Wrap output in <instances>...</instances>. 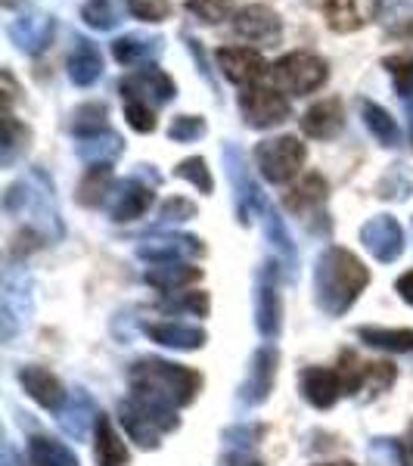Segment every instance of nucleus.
<instances>
[{"label":"nucleus","instance_id":"nucleus-1","mask_svg":"<svg viewBox=\"0 0 413 466\" xmlns=\"http://www.w3.org/2000/svg\"><path fill=\"white\" fill-rule=\"evenodd\" d=\"M131 401L159 426L162 432L177 430V408L196 398L202 377L184 364H171L162 358H144L131 367Z\"/></svg>","mask_w":413,"mask_h":466},{"label":"nucleus","instance_id":"nucleus-2","mask_svg":"<svg viewBox=\"0 0 413 466\" xmlns=\"http://www.w3.org/2000/svg\"><path fill=\"white\" fill-rule=\"evenodd\" d=\"M367 283H370V274L360 265L358 255H351L348 249H327L317 258V268H314L317 302L329 318H339V314L348 311Z\"/></svg>","mask_w":413,"mask_h":466},{"label":"nucleus","instance_id":"nucleus-3","mask_svg":"<svg viewBox=\"0 0 413 466\" xmlns=\"http://www.w3.org/2000/svg\"><path fill=\"white\" fill-rule=\"evenodd\" d=\"M6 212L28 218L35 230H41L44 237L59 239L63 237V221L56 212V197H54V180L44 175L41 168L28 171V177H22L19 184H13L6 190L4 199Z\"/></svg>","mask_w":413,"mask_h":466},{"label":"nucleus","instance_id":"nucleus-4","mask_svg":"<svg viewBox=\"0 0 413 466\" xmlns=\"http://www.w3.org/2000/svg\"><path fill=\"white\" fill-rule=\"evenodd\" d=\"M270 81H274L277 90L289 96H307L317 87H324L327 81V63L314 54H289L283 59H277L270 66Z\"/></svg>","mask_w":413,"mask_h":466},{"label":"nucleus","instance_id":"nucleus-5","mask_svg":"<svg viewBox=\"0 0 413 466\" xmlns=\"http://www.w3.org/2000/svg\"><path fill=\"white\" fill-rule=\"evenodd\" d=\"M32 318V277L25 270H6L0 292V339L10 342Z\"/></svg>","mask_w":413,"mask_h":466},{"label":"nucleus","instance_id":"nucleus-6","mask_svg":"<svg viewBox=\"0 0 413 466\" xmlns=\"http://www.w3.org/2000/svg\"><path fill=\"white\" fill-rule=\"evenodd\" d=\"M305 144H298V137H274L258 144L255 165L270 184H287L289 177L298 175V168L305 165Z\"/></svg>","mask_w":413,"mask_h":466},{"label":"nucleus","instance_id":"nucleus-7","mask_svg":"<svg viewBox=\"0 0 413 466\" xmlns=\"http://www.w3.org/2000/svg\"><path fill=\"white\" fill-rule=\"evenodd\" d=\"M221 156H224V168H227V175H230V184H234L237 221L249 224L255 218V212L261 208V190H258V184H255V177L249 175L246 156L239 153L237 144H224Z\"/></svg>","mask_w":413,"mask_h":466},{"label":"nucleus","instance_id":"nucleus-8","mask_svg":"<svg viewBox=\"0 0 413 466\" xmlns=\"http://www.w3.org/2000/svg\"><path fill=\"white\" fill-rule=\"evenodd\" d=\"M177 94L175 81L165 75L159 66H144V69L131 72L122 81V100L125 103H140L146 109H159L162 103H168Z\"/></svg>","mask_w":413,"mask_h":466},{"label":"nucleus","instance_id":"nucleus-9","mask_svg":"<svg viewBox=\"0 0 413 466\" xmlns=\"http://www.w3.org/2000/svg\"><path fill=\"white\" fill-rule=\"evenodd\" d=\"M239 109L252 127H274L289 118V100L277 87H246L239 94Z\"/></svg>","mask_w":413,"mask_h":466},{"label":"nucleus","instance_id":"nucleus-10","mask_svg":"<svg viewBox=\"0 0 413 466\" xmlns=\"http://www.w3.org/2000/svg\"><path fill=\"white\" fill-rule=\"evenodd\" d=\"M280 289H277V270L265 265L255 277V327L265 339H277L280 333Z\"/></svg>","mask_w":413,"mask_h":466},{"label":"nucleus","instance_id":"nucleus-11","mask_svg":"<svg viewBox=\"0 0 413 466\" xmlns=\"http://www.w3.org/2000/svg\"><path fill=\"white\" fill-rule=\"evenodd\" d=\"M206 252L202 239L186 237V233H168V237H153L146 243L137 246V255L149 265H171V261H186V258H199Z\"/></svg>","mask_w":413,"mask_h":466},{"label":"nucleus","instance_id":"nucleus-12","mask_svg":"<svg viewBox=\"0 0 413 466\" xmlns=\"http://www.w3.org/2000/svg\"><path fill=\"white\" fill-rule=\"evenodd\" d=\"M280 32H283L280 16L261 4L246 6V10L234 19V35L239 37V41L258 44V47H270V44H277L280 41Z\"/></svg>","mask_w":413,"mask_h":466},{"label":"nucleus","instance_id":"nucleus-13","mask_svg":"<svg viewBox=\"0 0 413 466\" xmlns=\"http://www.w3.org/2000/svg\"><path fill=\"white\" fill-rule=\"evenodd\" d=\"M274 377H277V351L265 345L249 360V373H246L243 386H239V404L243 408H255V404L265 401L270 389H274Z\"/></svg>","mask_w":413,"mask_h":466},{"label":"nucleus","instance_id":"nucleus-14","mask_svg":"<svg viewBox=\"0 0 413 466\" xmlns=\"http://www.w3.org/2000/svg\"><path fill=\"white\" fill-rule=\"evenodd\" d=\"M360 239L379 261H395L404 252V230L392 215H377L360 228Z\"/></svg>","mask_w":413,"mask_h":466},{"label":"nucleus","instance_id":"nucleus-15","mask_svg":"<svg viewBox=\"0 0 413 466\" xmlns=\"http://www.w3.org/2000/svg\"><path fill=\"white\" fill-rule=\"evenodd\" d=\"M324 13L333 32L348 35L370 25L379 13V0H324Z\"/></svg>","mask_w":413,"mask_h":466},{"label":"nucleus","instance_id":"nucleus-16","mask_svg":"<svg viewBox=\"0 0 413 466\" xmlns=\"http://www.w3.org/2000/svg\"><path fill=\"white\" fill-rule=\"evenodd\" d=\"M149 206H153V190H149L146 184H140L137 177L118 184L109 197V215H112V221H118V224L144 218Z\"/></svg>","mask_w":413,"mask_h":466},{"label":"nucleus","instance_id":"nucleus-17","mask_svg":"<svg viewBox=\"0 0 413 466\" xmlns=\"http://www.w3.org/2000/svg\"><path fill=\"white\" fill-rule=\"evenodd\" d=\"M96 420H100V410H96L94 398H90L85 389H75L69 395V401L59 408V430L75 441H85L90 426H94Z\"/></svg>","mask_w":413,"mask_h":466},{"label":"nucleus","instance_id":"nucleus-18","mask_svg":"<svg viewBox=\"0 0 413 466\" xmlns=\"http://www.w3.org/2000/svg\"><path fill=\"white\" fill-rule=\"evenodd\" d=\"M217 66H221V72L227 75L234 85H243V87H252L255 81L267 72L261 54H255V50H249V47H224V50H217Z\"/></svg>","mask_w":413,"mask_h":466},{"label":"nucleus","instance_id":"nucleus-19","mask_svg":"<svg viewBox=\"0 0 413 466\" xmlns=\"http://www.w3.org/2000/svg\"><path fill=\"white\" fill-rule=\"evenodd\" d=\"M302 395L314 408H333L336 401L345 395V382L339 370H329V367H307L302 373Z\"/></svg>","mask_w":413,"mask_h":466},{"label":"nucleus","instance_id":"nucleus-20","mask_svg":"<svg viewBox=\"0 0 413 466\" xmlns=\"http://www.w3.org/2000/svg\"><path fill=\"white\" fill-rule=\"evenodd\" d=\"M56 22L50 16H22L10 22V37L22 54H41L50 41H54Z\"/></svg>","mask_w":413,"mask_h":466},{"label":"nucleus","instance_id":"nucleus-21","mask_svg":"<svg viewBox=\"0 0 413 466\" xmlns=\"http://www.w3.org/2000/svg\"><path fill=\"white\" fill-rule=\"evenodd\" d=\"M342 125H345V112L336 96H329L324 103H314V106L302 116V131L307 137H317V140L336 137V134L342 131Z\"/></svg>","mask_w":413,"mask_h":466},{"label":"nucleus","instance_id":"nucleus-22","mask_svg":"<svg viewBox=\"0 0 413 466\" xmlns=\"http://www.w3.org/2000/svg\"><path fill=\"white\" fill-rule=\"evenodd\" d=\"M19 382L28 395L35 398L41 408L47 410H59L63 408V386L54 373H47L44 367H22L19 370Z\"/></svg>","mask_w":413,"mask_h":466},{"label":"nucleus","instance_id":"nucleus-23","mask_svg":"<svg viewBox=\"0 0 413 466\" xmlns=\"http://www.w3.org/2000/svg\"><path fill=\"white\" fill-rule=\"evenodd\" d=\"M103 75V56L87 37H78L75 41V50L69 56V78L78 87H90L94 81H100Z\"/></svg>","mask_w":413,"mask_h":466},{"label":"nucleus","instance_id":"nucleus-24","mask_svg":"<svg viewBox=\"0 0 413 466\" xmlns=\"http://www.w3.org/2000/svg\"><path fill=\"white\" fill-rule=\"evenodd\" d=\"M146 336L153 342L165 345V349L180 351H193L206 345V333L199 327H186V323H153V327H146Z\"/></svg>","mask_w":413,"mask_h":466},{"label":"nucleus","instance_id":"nucleus-25","mask_svg":"<svg viewBox=\"0 0 413 466\" xmlns=\"http://www.w3.org/2000/svg\"><path fill=\"white\" fill-rule=\"evenodd\" d=\"M118 420H122L125 432L131 435V441H137L140 448H159V435H162V430L153 423V420L146 417L144 410L137 408V404L131 401V398L118 404Z\"/></svg>","mask_w":413,"mask_h":466},{"label":"nucleus","instance_id":"nucleus-26","mask_svg":"<svg viewBox=\"0 0 413 466\" xmlns=\"http://www.w3.org/2000/svg\"><path fill=\"white\" fill-rule=\"evenodd\" d=\"M199 277H202L199 268L186 265V261H171V265H153L144 274V280L162 292H175L180 287H186V283H196Z\"/></svg>","mask_w":413,"mask_h":466},{"label":"nucleus","instance_id":"nucleus-27","mask_svg":"<svg viewBox=\"0 0 413 466\" xmlns=\"http://www.w3.org/2000/svg\"><path fill=\"white\" fill-rule=\"evenodd\" d=\"M78 159L87 165H109L122 153V137L116 131L90 134V137H78Z\"/></svg>","mask_w":413,"mask_h":466},{"label":"nucleus","instance_id":"nucleus-28","mask_svg":"<svg viewBox=\"0 0 413 466\" xmlns=\"http://www.w3.org/2000/svg\"><path fill=\"white\" fill-rule=\"evenodd\" d=\"M127 461H131V454H127L125 441L118 439V432L112 430L109 417L96 420V463L100 466H127Z\"/></svg>","mask_w":413,"mask_h":466},{"label":"nucleus","instance_id":"nucleus-29","mask_svg":"<svg viewBox=\"0 0 413 466\" xmlns=\"http://www.w3.org/2000/svg\"><path fill=\"white\" fill-rule=\"evenodd\" d=\"M265 237H267L270 249H274L283 258L287 270L296 268V261H298L296 243H292V237H289V230H287V221H283L280 212H277V208H270V206L265 208Z\"/></svg>","mask_w":413,"mask_h":466},{"label":"nucleus","instance_id":"nucleus-30","mask_svg":"<svg viewBox=\"0 0 413 466\" xmlns=\"http://www.w3.org/2000/svg\"><path fill=\"white\" fill-rule=\"evenodd\" d=\"M28 457H32V466H78L75 451L65 448L63 441L47 439V435H35L28 441Z\"/></svg>","mask_w":413,"mask_h":466},{"label":"nucleus","instance_id":"nucleus-31","mask_svg":"<svg viewBox=\"0 0 413 466\" xmlns=\"http://www.w3.org/2000/svg\"><path fill=\"white\" fill-rule=\"evenodd\" d=\"M324 199H327V180L320 175H307L302 184L289 190L287 206L296 215H307V212H314L317 206H324Z\"/></svg>","mask_w":413,"mask_h":466},{"label":"nucleus","instance_id":"nucleus-32","mask_svg":"<svg viewBox=\"0 0 413 466\" xmlns=\"http://www.w3.org/2000/svg\"><path fill=\"white\" fill-rule=\"evenodd\" d=\"M360 112H364V125L370 127V134L379 140L382 147H398V144H401V131H398L395 118L388 116L386 109L377 106V103H370V100H364V103H360Z\"/></svg>","mask_w":413,"mask_h":466},{"label":"nucleus","instance_id":"nucleus-33","mask_svg":"<svg viewBox=\"0 0 413 466\" xmlns=\"http://www.w3.org/2000/svg\"><path fill=\"white\" fill-rule=\"evenodd\" d=\"M358 336L373 349L382 351H413V329H382V327H360Z\"/></svg>","mask_w":413,"mask_h":466},{"label":"nucleus","instance_id":"nucleus-34","mask_svg":"<svg viewBox=\"0 0 413 466\" xmlns=\"http://www.w3.org/2000/svg\"><path fill=\"white\" fill-rule=\"evenodd\" d=\"M25 147H28V127L16 122L13 109H6L4 112V144H0V162H4V168H10Z\"/></svg>","mask_w":413,"mask_h":466},{"label":"nucleus","instance_id":"nucleus-35","mask_svg":"<svg viewBox=\"0 0 413 466\" xmlns=\"http://www.w3.org/2000/svg\"><path fill=\"white\" fill-rule=\"evenodd\" d=\"M162 50V41L156 37V41H140V37H118L116 44H112V56L118 59L122 66H137L140 59L146 56H156Z\"/></svg>","mask_w":413,"mask_h":466},{"label":"nucleus","instance_id":"nucleus-36","mask_svg":"<svg viewBox=\"0 0 413 466\" xmlns=\"http://www.w3.org/2000/svg\"><path fill=\"white\" fill-rule=\"evenodd\" d=\"M109 184H112V171H109V165H94V168L87 171V177L81 180V187H78V199L85 202V206H100L103 197L109 190Z\"/></svg>","mask_w":413,"mask_h":466},{"label":"nucleus","instance_id":"nucleus-37","mask_svg":"<svg viewBox=\"0 0 413 466\" xmlns=\"http://www.w3.org/2000/svg\"><path fill=\"white\" fill-rule=\"evenodd\" d=\"M75 134L78 137H90V134H103L109 131L106 127V103H85V106L75 109Z\"/></svg>","mask_w":413,"mask_h":466},{"label":"nucleus","instance_id":"nucleus-38","mask_svg":"<svg viewBox=\"0 0 413 466\" xmlns=\"http://www.w3.org/2000/svg\"><path fill=\"white\" fill-rule=\"evenodd\" d=\"M186 10L199 16L206 25H217L234 13V0H186Z\"/></svg>","mask_w":413,"mask_h":466},{"label":"nucleus","instance_id":"nucleus-39","mask_svg":"<svg viewBox=\"0 0 413 466\" xmlns=\"http://www.w3.org/2000/svg\"><path fill=\"white\" fill-rule=\"evenodd\" d=\"M175 175L177 177H184V180H190L196 190H202V193H212L215 190V180H212V175H208V165H206V159H184L175 168Z\"/></svg>","mask_w":413,"mask_h":466},{"label":"nucleus","instance_id":"nucleus-40","mask_svg":"<svg viewBox=\"0 0 413 466\" xmlns=\"http://www.w3.org/2000/svg\"><path fill=\"white\" fill-rule=\"evenodd\" d=\"M386 69L392 72L398 94H401L404 100H408V96H413V56H410V54H404V56H388V59H386Z\"/></svg>","mask_w":413,"mask_h":466},{"label":"nucleus","instance_id":"nucleus-41","mask_svg":"<svg viewBox=\"0 0 413 466\" xmlns=\"http://www.w3.org/2000/svg\"><path fill=\"white\" fill-rule=\"evenodd\" d=\"M81 16H85L87 25L96 28V32H109V28H116V22H118L109 0H90L85 10H81Z\"/></svg>","mask_w":413,"mask_h":466},{"label":"nucleus","instance_id":"nucleus-42","mask_svg":"<svg viewBox=\"0 0 413 466\" xmlns=\"http://www.w3.org/2000/svg\"><path fill=\"white\" fill-rule=\"evenodd\" d=\"M206 134V118L199 116H177L168 127V137L175 144H190V140H199Z\"/></svg>","mask_w":413,"mask_h":466},{"label":"nucleus","instance_id":"nucleus-43","mask_svg":"<svg viewBox=\"0 0 413 466\" xmlns=\"http://www.w3.org/2000/svg\"><path fill=\"white\" fill-rule=\"evenodd\" d=\"M370 461L379 466H404V445L395 439H377L370 445Z\"/></svg>","mask_w":413,"mask_h":466},{"label":"nucleus","instance_id":"nucleus-44","mask_svg":"<svg viewBox=\"0 0 413 466\" xmlns=\"http://www.w3.org/2000/svg\"><path fill=\"white\" fill-rule=\"evenodd\" d=\"M127 10L144 22H162V19H168L171 6H168V0H127Z\"/></svg>","mask_w":413,"mask_h":466},{"label":"nucleus","instance_id":"nucleus-45","mask_svg":"<svg viewBox=\"0 0 413 466\" xmlns=\"http://www.w3.org/2000/svg\"><path fill=\"white\" fill-rule=\"evenodd\" d=\"M265 435V430H261L258 423H252V426H234V430H227L224 432V445H227L230 451H237V448H243V451H249L255 441Z\"/></svg>","mask_w":413,"mask_h":466},{"label":"nucleus","instance_id":"nucleus-46","mask_svg":"<svg viewBox=\"0 0 413 466\" xmlns=\"http://www.w3.org/2000/svg\"><path fill=\"white\" fill-rule=\"evenodd\" d=\"M162 311L206 314L208 311V296H206V292H186V296H180V299H168V302H162Z\"/></svg>","mask_w":413,"mask_h":466},{"label":"nucleus","instance_id":"nucleus-47","mask_svg":"<svg viewBox=\"0 0 413 466\" xmlns=\"http://www.w3.org/2000/svg\"><path fill=\"white\" fill-rule=\"evenodd\" d=\"M125 118H127V125H131L134 131H140V134L156 131V112L140 106V103H125Z\"/></svg>","mask_w":413,"mask_h":466},{"label":"nucleus","instance_id":"nucleus-48","mask_svg":"<svg viewBox=\"0 0 413 466\" xmlns=\"http://www.w3.org/2000/svg\"><path fill=\"white\" fill-rule=\"evenodd\" d=\"M196 218V206L186 199H168L162 206V221H190Z\"/></svg>","mask_w":413,"mask_h":466},{"label":"nucleus","instance_id":"nucleus-49","mask_svg":"<svg viewBox=\"0 0 413 466\" xmlns=\"http://www.w3.org/2000/svg\"><path fill=\"white\" fill-rule=\"evenodd\" d=\"M395 289L401 292L404 302H410V305H413V270H410V274H404L401 280L395 283Z\"/></svg>","mask_w":413,"mask_h":466},{"label":"nucleus","instance_id":"nucleus-50","mask_svg":"<svg viewBox=\"0 0 413 466\" xmlns=\"http://www.w3.org/2000/svg\"><path fill=\"white\" fill-rule=\"evenodd\" d=\"M0 466H22L16 448H13V441H4V451H0Z\"/></svg>","mask_w":413,"mask_h":466},{"label":"nucleus","instance_id":"nucleus-51","mask_svg":"<svg viewBox=\"0 0 413 466\" xmlns=\"http://www.w3.org/2000/svg\"><path fill=\"white\" fill-rule=\"evenodd\" d=\"M227 466H261V461H255V457H249V451H234V454L227 457Z\"/></svg>","mask_w":413,"mask_h":466},{"label":"nucleus","instance_id":"nucleus-52","mask_svg":"<svg viewBox=\"0 0 413 466\" xmlns=\"http://www.w3.org/2000/svg\"><path fill=\"white\" fill-rule=\"evenodd\" d=\"M404 466H413V423L408 430V439H404Z\"/></svg>","mask_w":413,"mask_h":466},{"label":"nucleus","instance_id":"nucleus-53","mask_svg":"<svg viewBox=\"0 0 413 466\" xmlns=\"http://www.w3.org/2000/svg\"><path fill=\"white\" fill-rule=\"evenodd\" d=\"M408 116H410V137H413V96H408Z\"/></svg>","mask_w":413,"mask_h":466},{"label":"nucleus","instance_id":"nucleus-54","mask_svg":"<svg viewBox=\"0 0 413 466\" xmlns=\"http://www.w3.org/2000/svg\"><path fill=\"white\" fill-rule=\"evenodd\" d=\"M320 466H355V463H348V461H339V463H320Z\"/></svg>","mask_w":413,"mask_h":466},{"label":"nucleus","instance_id":"nucleus-55","mask_svg":"<svg viewBox=\"0 0 413 466\" xmlns=\"http://www.w3.org/2000/svg\"><path fill=\"white\" fill-rule=\"evenodd\" d=\"M4 4H6V6H13V0H4Z\"/></svg>","mask_w":413,"mask_h":466}]
</instances>
